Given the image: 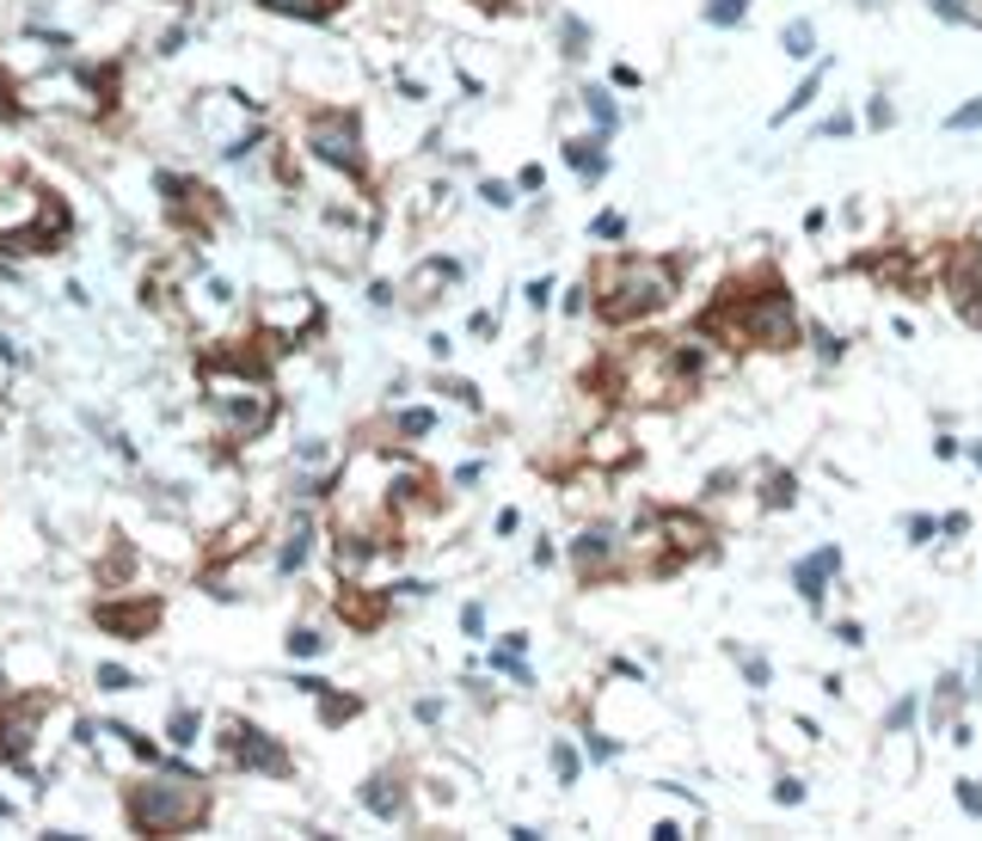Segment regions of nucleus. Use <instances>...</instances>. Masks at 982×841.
I'll return each mask as SVG.
<instances>
[{
	"label": "nucleus",
	"mask_w": 982,
	"mask_h": 841,
	"mask_svg": "<svg viewBox=\"0 0 982 841\" xmlns=\"http://www.w3.org/2000/svg\"><path fill=\"white\" fill-rule=\"evenodd\" d=\"M209 817V787L191 780V774H142L130 787V824L142 836H185Z\"/></svg>",
	"instance_id": "nucleus-1"
},
{
	"label": "nucleus",
	"mask_w": 982,
	"mask_h": 841,
	"mask_svg": "<svg viewBox=\"0 0 982 841\" xmlns=\"http://www.w3.org/2000/svg\"><path fill=\"white\" fill-rule=\"evenodd\" d=\"M676 301V264H651V258H621L609 271V283H602V295H596V308H602V320H614V326H627V320H645V313H658Z\"/></svg>",
	"instance_id": "nucleus-2"
},
{
	"label": "nucleus",
	"mask_w": 982,
	"mask_h": 841,
	"mask_svg": "<svg viewBox=\"0 0 982 841\" xmlns=\"http://www.w3.org/2000/svg\"><path fill=\"white\" fill-rule=\"evenodd\" d=\"M307 148L326 160V166L339 172H363V136H356V118H344V111H320V118H307Z\"/></svg>",
	"instance_id": "nucleus-3"
},
{
	"label": "nucleus",
	"mask_w": 982,
	"mask_h": 841,
	"mask_svg": "<svg viewBox=\"0 0 982 841\" xmlns=\"http://www.w3.org/2000/svg\"><path fill=\"white\" fill-rule=\"evenodd\" d=\"M744 338L762 344V350H793L798 344V308L786 301V295H756L744 308Z\"/></svg>",
	"instance_id": "nucleus-4"
},
{
	"label": "nucleus",
	"mask_w": 982,
	"mask_h": 841,
	"mask_svg": "<svg viewBox=\"0 0 982 841\" xmlns=\"http://www.w3.org/2000/svg\"><path fill=\"white\" fill-rule=\"evenodd\" d=\"M228 762L234 768H258V774H289V756L265 731H253V725H228Z\"/></svg>",
	"instance_id": "nucleus-5"
},
{
	"label": "nucleus",
	"mask_w": 982,
	"mask_h": 841,
	"mask_svg": "<svg viewBox=\"0 0 982 841\" xmlns=\"http://www.w3.org/2000/svg\"><path fill=\"white\" fill-rule=\"evenodd\" d=\"M93 620H99L105 633H118V639H142L154 627V620H160V602H99V608H93Z\"/></svg>",
	"instance_id": "nucleus-6"
},
{
	"label": "nucleus",
	"mask_w": 982,
	"mask_h": 841,
	"mask_svg": "<svg viewBox=\"0 0 982 841\" xmlns=\"http://www.w3.org/2000/svg\"><path fill=\"white\" fill-rule=\"evenodd\" d=\"M44 713V701H19V706H0V756L7 762H25L32 750V725Z\"/></svg>",
	"instance_id": "nucleus-7"
},
{
	"label": "nucleus",
	"mask_w": 982,
	"mask_h": 841,
	"mask_svg": "<svg viewBox=\"0 0 982 841\" xmlns=\"http://www.w3.org/2000/svg\"><path fill=\"white\" fill-rule=\"evenodd\" d=\"M835 571H842V547H817L811 559H798L793 566V590L811 602V608H823V584H830Z\"/></svg>",
	"instance_id": "nucleus-8"
},
{
	"label": "nucleus",
	"mask_w": 982,
	"mask_h": 841,
	"mask_svg": "<svg viewBox=\"0 0 982 841\" xmlns=\"http://www.w3.org/2000/svg\"><path fill=\"white\" fill-rule=\"evenodd\" d=\"M363 805H369L375 817H388V824H400V817H406V787H400L393 774H375L369 787H363Z\"/></svg>",
	"instance_id": "nucleus-9"
},
{
	"label": "nucleus",
	"mask_w": 982,
	"mask_h": 841,
	"mask_svg": "<svg viewBox=\"0 0 982 841\" xmlns=\"http://www.w3.org/2000/svg\"><path fill=\"white\" fill-rule=\"evenodd\" d=\"M952 289H958V308L977 313V295H982V252H958V271H952Z\"/></svg>",
	"instance_id": "nucleus-10"
},
{
	"label": "nucleus",
	"mask_w": 982,
	"mask_h": 841,
	"mask_svg": "<svg viewBox=\"0 0 982 841\" xmlns=\"http://www.w3.org/2000/svg\"><path fill=\"white\" fill-rule=\"evenodd\" d=\"M572 553H577V566H584V571L609 566V559H614V529H584Z\"/></svg>",
	"instance_id": "nucleus-11"
},
{
	"label": "nucleus",
	"mask_w": 982,
	"mask_h": 841,
	"mask_svg": "<svg viewBox=\"0 0 982 841\" xmlns=\"http://www.w3.org/2000/svg\"><path fill=\"white\" fill-rule=\"evenodd\" d=\"M565 160H572L577 172H584V178H602V172H609V154H602V141H590V136H577V141H565Z\"/></svg>",
	"instance_id": "nucleus-12"
},
{
	"label": "nucleus",
	"mask_w": 982,
	"mask_h": 841,
	"mask_svg": "<svg viewBox=\"0 0 982 841\" xmlns=\"http://www.w3.org/2000/svg\"><path fill=\"white\" fill-rule=\"evenodd\" d=\"M314 553V522H295L283 541V553H277V571H302V559Z\"/></svg>",
	"instance_id": "nucleus-13"
},
{
	"label": "nucleus",
	"mask_w": 982,
	"mask_h": 841,
	"mask_svg": "<svg viewBox=\"0 0 982 841\" xmlns=\"http://www.w3.org/2000/svg\"><path fill=\"white\" fill-rule=\"evenodd\" d=\"M780 50L793 55V62H811V55H817V32H811V18H793V25L780 32Z\"/></svg>",
	"instance_id": "nucleus-14"
},
{
	"label": "nucleus",
	"mask_w": 982,
	"mask_h": 841,
	"mask_svg": "<svg viewBox=\"0 0 982 841\" xmlns=\"http://www.w3.org/2000/svg\"><path fill=\"white\" fill-rule=\"evenodd\" d=\"M700 18H707V25H719V32H731V25H744V18H749V0H707V7H700Z\"/></svg>",
	"instance_id": "nucleus-15"
},
{
	"label": "nucleus",
	"mask_w": 982,
	"mask_h": 841,
	"mask_svg": "<svg viewBox=\"0 0 982 841\" xmlns=\"http://www.w3.org/2000/svg\"><path fill=\"white\" fill-rule=\"evenodd\" d=\"M823 74H830V69H811V74H805V81H798V92H793V99H786V104H780V111H774V123L798 118V111H805V104L817 99V86H823Z\"/></svg>",
	"instance_id": "nucleus-16"
},
{
	"label": "nucleus",
	"mask_w": 982,
	"mask_h": 841,
	"mask_svg": "<svg viewBox=\"0 0 982 841\" xmlns=\"http://www.w3.org/2000/svg\"><path fill=\"white\" fill-rule=\"evenodd\" d=\"M584 104H590V118H596V129H602V136L621 123V111H614V99L602 92V86H584Z\"/></svg>",
	"instance_id": "nucleus-17"
},
{
	"label": "nucleus",
	"mask_w": 982,
	"mask_h": 841,
	"mask_svg": "<svg viewBox=\"0 0 982 841\" xmlns=\"http://www.w3.org/2000/svg\"><path fill=\"white\" fill-rule=\"evenodd\" d=\"M265 7H277V13H302V18H320V13H332L339 0H265Z\"/></svg>",
	"instance_id": "nucleus-18"
},
{
	"label": "nucleus",
	"mask_w": 982,
	"mask_h": 841,
	"mask_svg": "<svg viewBox=\"0 0 982 841\" xmlns=\"http://www.w3.org/2000/svg\"><path fill=\"white\" fill-rule=\"evenodd\" d=\"M289 652H295V657H320V652H326V639L314 633V627H295V633H289Z\"/></svg>",
	"instance_id": "nucleus-19"
},
{
	"label": "nucleus",
	"mask_w": 982,
	"mask_h": 841,
	"mask_svg": "<svg viewBox=\"0 0 982 841\" xmlns=\"http://www.w3.org/2000/svg\"><path fill=\"white\" fill-rule=\"evenodd\" d=\"M946 129H952V136H958V129H982V99L958 104V111H952V118H946Z\"/></svg>",
	"instance_id": "nucleus-20"
},
{
	"label": "nucleus",
	"mask_w": 982,
	"mask_h": 841,
	"mask_svg": "<svg viewBox=\"0 0 982 841\" xmlns=\"http://www.w3.org/2000/svg\"><path fill=\"white\" fill-rule=\"evenodd\" d=\"M553 768H560V787H577V756H572V743L553 738Z\"/></svg>",
	"instance_id": "nucleus-21"
},
{
	"label": "nucleus",
	"mask_w": 982,
	"mask_h": 841,
	"mask_svg": "<svg viewBox=\"0 0 982 841\" xmlns=\"http://www.w3.org/2000/svg\"><path fill=\"white\" fill-rule=\"evenodd\" d=\"M774 805H805V780L798 774H780L774 780Z\"/></svg>",
	"instance_id": "nucleus-22"
},
{
	"label": "nucleus",
	"mask_w": 982,
	"mask_h": 841,
	"mask_svg": "<svg viewBox=\"0 0 982 841\" xmlns=\"http://www.w3.org/2000/svg\"><path fill=\"white\" fill-rule=\"evenodd\" d=\"M621 234H627L621 215H596V222H590V240H621Z\"/></svg>",
	"instance_id": "nucleus-23"
},
{
	"label": "nucleus",
	"mask_w": 982,
	"mask_h": 841,
	"mask_svg": "<svg viewBox=\"0 0 982 841\" xmlns=\"http://www.w3.org/2000/svg\"><path fill=\"white\" fill-rule=\"evenodd\" d=\"M172 743H179V750L197 743V713H172Z\"/></svg>",
	"instance_id": "nucleus-24"
},
{
	"label": "nucleus",
	"mask_w": 982,
	"mask_h": 841,
	"mask_svg": "<svg viewBox=\"0 0 982 841\" xmlns=\"http://www.w3.org/2000/svg\"><path fill=\"white\" fill-rule=\"evenodd\" d=\"M811 338H817V357H823V362H842V350H847V344L835 338V332H823V326H817Z\"/></svg>",
	"instance_id": "nucleus-25"
},
{
	"label": "nucleus",
	"mask_w": 982,
	"mask_h": 841,
	"mask_svg": "<svg viewBox=\"0 0 982 841\" xmlns=\"http://www.w3.org/2000/svg\"><path fill=\"white\" fill-rule=\"evenodd\" d=\"M479 197H486L491 209H510V203H516V190H510V185H498V178H486V185H479Z\"/></svg>",
	"instance_id": "nucleus-26"
},
{
	"label": "nucleus",
	"mask_w": 982,
	"mask_h": 841,
	"mask_svg": "<svg viewBox=\"0 0 982 841\" xmlns=\"http://www.w3.org/2000/svg\"><path fill=\"white\" fill-rule=\"evenodd\" d=\"M430 424H437L430 412H400V436H430Z\"/></svg>",
	"instance_id": "nucleus-27"
},
{
	"label": "nucleus",
	"mask_w": 982,
	"mask_h": 841,
	"mask_svg": "<svg viewBox=\"0 0 982 841\" xmlns=\"http://www.w3.org/2000/svg\"><path fill=\"white\" fill-rule=\"evenodd\" d=\"M933 534H940V522H933V516H909V541H915V547H928Z\"/></svg>",
	"instance_id": "nucleus-28"
},
{
	"label": "nucleus",
	"mask_w": 982,
	"mask_h": 841,
	"mask_svg": "<svg viewBox=\"0 0 982 841\" xmlns=\"http://www.w3.org/2000/svg\"><path fill=\"white\" fill-rule=\"evenodd\" d=\"M884 725H891V738H897V731H909V725H915V701H897Z\"/></svg>",
	"instance_id": "nucleus-29"
},
{
	"label": "nucleus",
	"mask_w": 982,
	"mask_h": 841,
	"mask_svg": "<svg viewBox=\"0 0 982 841\" xmlns=\"http://www.w3.org/2000/svg\"><path fill=\"white\" fill-rule=\"evenodd\" d=\"M958 805H965L970 817H982V787L977 780H958Z\"/></svg>",
	"instance_id": "nucleus-30"
},
{
	"label": "nucleus",
	"mask_w": 982,
	"mask_h": 841,
	"mask_svg": "<svg viewBox=\"0 0 982 841\" xmlns=\"http://www.w3.org/2000/svg\"><path fill=\"white\" fill-rule=\"evenodd\" d=\"M933 13H940V18H958V25H970V18H977L965 0H933Z\"/></svg>",
	"instance_id": "nucleus-31"
},
{
	"label": "nucleus",
	"mask_w": 982,
	"mask_h": 841,
	"mask_svg": "<svg viewBox=\"0 0 982 841\" xmlns=\"http://www.w3.org/2000/svg\"><path fill=\"white\" fill-rule=\"evenodd\" d=\"M553 301V276H541V283H528V308H547Z\"/></svg>",
	"instance_id": "nucleus-32"
},
{
	"label": "nucleus",
	"mask_w": 982,
	"mask_h": 841,
	"mask_svg": "<svg viewBox=\"0 0 982 841\" xmlns=\"http://www.w3.org/2000/svg\"><path fill=\"white\" fill-rule=\"evenodd\" d=\"M866 123H872V129H891V99H872V111H866Z\"/></svg>",
	"instance_id": "nucleus-33"
},
{
	"label": "nucleus",
	"mask_w": 982,
	"mask_h": 841,
	"mask_svg": "<svg viewBox=\"0 0 982 841\" xmlns=\"http://www.w3.org/2000/svg\"><path fill=\"white\" fill-rule=\"evenodd\" d=\"M823 136H854V118H847V111H835V118H823Z\"/></svg>",
	"instance_id": "nucleus-34"
},
{
	"label": "nucleus",
	"mask_w": 982,
	"mask_h": 841,
	"mask_svg": "<svg viewBox=\"0 0 982 841\" xmlns=\"http://www.w3.org/2000/svg\"><path fill=\"white\" fill-rule=\"evenodd\" d=\"M99 688H130V670H118V664H105V670H99Z\"/></svg>",
	"instance_id": "nucleus-35"
},
{
	"label": "nucleus",
	"mask_w": 982,
	"mask_h": 841,
	"mask_svg": "<svg viewBox=\"0 0 982 841\" xmlns=\"http://www.w3.org/2000/svg\"><path fill=\"white\" fill-rule=\"evenodd\" d=\"M590 756H596V762H614V743L602 738V731H590Z\"/></svg>",
	"instance_id": "nucleus-36"
},
{
	"label": "nucleus",
	"mask_w": 982,
	"mask_h": 841,
	"mask_svg": "<svg viewBox=\"0 0 982 841\" xmlns=\"http://www.w3.org/2000/svg\"><path fill=\"white\" fill-rule=\"evenodd\" d=\"M461 627H467V633H486V608H479V602H474V608L461 615Z\"/></svg>",
	"instance_id": "nucleus-37"
},
{
	"label": "nucleus",
	"mask_w": 982,
	"mask_h": 841,
	"mask_svg": "<svg viewBox=\"0 0 982 841\" xmlns=\"http://www.w3.org/2000/svg\"><path fill=\"white\" fill-rule=\"evenodd\" d=\"M835 639H842V645H866V633L854 627V620H842V627H835Z\"/></svg>",
	"instance_id": "nucleus-38"
},
{
	"label": "nucleus",
	"mask_w": 982,
	"mask_h": 841,
	"mask_svg": "<svg viewBox=\"0 0 982 841\" xmlns=\"http://www.w3.org/2000/svg\"><path fill=\"white\" fill-rule=\"evenodd\" d=\"M744 676H749L756 688H768V664H762V657H749V664H744Z\"/></svg>",
	"instance_id": "nucleus-39"
},
{
	"label": "nucleus",
	"mask_w": 982,
	"mask_h": 841,
	"mask_svg": "<svg viewBox=\"0 0 982 841\" xmlns=\"http://www.w3.org/2000/svg\"><path fill=\"white\" fill-rule=\"evenodd\" d=\"M516 185H523V190H541V185H547V172H541V166H523V178H516Z\"/></svg>",
	"instance_id": "nucleus-40"
},
{
	"label": "nucleus",
	"mask_w": 982,
	"mask_h": 841,
	"mask_svg": "<svg viewBox=\"0 0 982 841\" xmlns=\"http://www.w3.org/2000/svg\"><path fill=\"white\" fill-rule=\"evenodd\" d=\"M651 836H658V841H682V824H670V817H663V824H651Z\"/></svg>",
	"instance_id": "nucleus-41"
},
{
	"label": "nucleus",
	"mask_w": 982,
	"mask_h": 841,
	"mask_svg": "<svg viewBox=\"0 0 982 841\" xmlns=\"http://www.w3.org/2000/svg\"><path fill=\"white\" fill-rule=\"evenodd\" d=\"M0 99H7V74H0ZM0 111H13V104H0Z\"/></svg>",
	"instance_id": "nucleus-42"
},
{
	"label": "nucleus",
	"mask_w": 982,
	"mask_h": 841,
	"mask_svg": "<svg viewBox=\"0 0 982 841\" xmlns=\"http://www.w3.org/2000/svg\"><path fill=\"white\" fill-rule=\"evenodd\" d=\"M977 467H982V443H977Z\"/></svg>",
	"instance_id": "nucleus-43"
}]
</instances>
